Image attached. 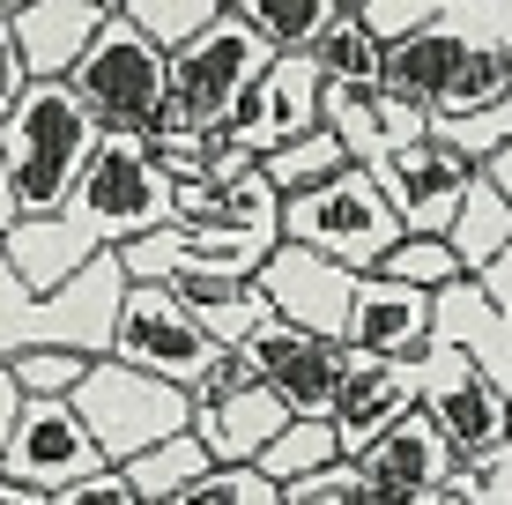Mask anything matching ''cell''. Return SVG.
I'll use <instances>...</instances> for the list:
<instances>
[{
  "mask_svg": "<svg viewBox=\"0 0 512 505\" xmlns=\"http://www.w3.org/2000/svg\"><path fill=\"white\" fill-rule=\"evenodd\" d=\"M446 246H453V260H461V275L475 283V275L490 268L505 246H512V208L498 201V186L475 171L468 179V194H461V208H453V223H446Z\"/></svg>",
  "mask_w": 512,
  "mask_h": 505,
  "instance_id": "obj_22",
  "label": "cell"
},
{
  "mask_svg": "<svg viewBox=\"0 0 512 505\" xmlns=\"http://www.w3.org/2000/svg\"><path fill=\"white\" fill-rule=\"evenodd\" d=\"M208 468H216V461L201 454V439H193V431H179V439L149 446L141 461H127L119 476H127V483H134V491L149 498V505H179L186 491H201V483H208Z\"/></svg>",
  "mask_w": 512,
  "mask_h": 505,
  "instance_id": "obj_23",
  "label": "cell"
},
{
  "mask_svg": "<svg viewBox=\"0 0 512 505\" xmlns=\"http://www.w3.org/2000/svg\"><path fill=\"white\" fill-rule=\"evenodd\" d=\"M401 238H409L401 216L386 208V194L364 171H334L327 186L282 201V246H305V253L334 260V268H349V275H372Z\"/></svg>",
  "mask_w": 512,
  "mask_h": 505,
  "instance_id": "obj_5",
  "label": "cell"
},
{
  "mask_svg": "<svg viewBox=\"0 0 512 505\" xmlns=\"http://www.w3.org/2000/svg\"><path fill=\"white\" fill-rule=\"evenodd\" d=\"M483 179L498 186V201L512 208V142H505V149H498V156H490V164H483Z\"/></svg>",
  "mask_w": 512,
  "mask_h": 505,
  "instance_id": "obj_42",
  "label": "cell"
},
{
  "mask_svg": "<svg viewBox=\"0 0 512 505\" xmlns=\"http://www.w3.org/2000/svg\"><path fill=\"white\" fill-rule=\"evenodd\" d=\"M275 52L260 45V30L238 15V0H223V15L201 30L186 52H171V104L164 127H223L231 104L268 75Z\"/></svg>",
  "mask_w": 512,
  "mask_h": 505,
  "instance_id": "obj_7",
  "label": "cell"
},
{
  "mask_svg": "<svg viewBox=\"0 0 512 505\" xmlns=\"http://www.w3.org/2000/svg\"><path fill=\"white\" fill-rule=\"evenodd\" d=\"M446 498H461V505H512V439L498 446V454L468 461L461 476H453V491H446Z\"/></svg>",
  "mask_w": 512,
  "mask_h": 505,
  "instance_id": "obj_34",
  "label": "cell"
},
{
  "mask_svg": "<svg viewBox=\"0 0 512 505\" xmlns=\"http://www.w3.org/2000/svg\"><path fill=\"white\" fill-rule=\"evenodd\" d=\"M498 97H512V60L490 38H468V52H461V67H453V90H446V104H438L431 119H461V112H483V104H498Z\"/></svg>",
  "mask_w": 512,
  "mask_h": 505,
  "instance_id": "obj_29",
  "label": "cell"
},
{
  "mask_svg": "<svg viewBox=\"0 0 512 505\" xmlns=\"http://www.w3.org/2000/svg\"><path fill=\"white\" fill-rule=\"evenodd\" d=\"M260 387L282 402L290 424H327L334 416V394H342V372H349V350L342 342H320V335H290V327H268L260 342H245Z\"/></svg>",
  "mask_w": 512,
  "mask_h": 505,
  "instance_id": "obj_12",
  "label": "cell"
},
{
  "mask_svg": "<svg viewBox=\"0 0 512 505\" xmlns=\"http://www.w3.org/2000/svg\"><path fill=\"white\" fill-rule=\"evenodd\" d=\"M67 90H75V104L90 112L97 134H156L164 127V104H171V60L112 8V23L75 60Z\"/></svg>",
  "mask_w": 512,
  "mask_h": 505,
  "instance_id": "obj_4",
  "label": "cell"
},
{
  "mask_svg": "<svg viewBox=\"0 0 512 505\" xmlns=\"http://www.w3.org/2000/svg\"><path fill=\"white\" fill-rule=\"evenodd\" d=\"M268 312L290 335H320V342H342V320H349V298H357V275L334 268V260L305 253V246H275L268 268L253 275Z\"/></svg>",
  "mask_w": 512,
  "mask_h": 505,
  "instance_id": "obj_13",
  "label": "cell"
},
{
  "mask_svg": "<svg viewBox=\"0 0 512 505\" xmlns=\"http://www.w3.org/2000/svg\"><path fill=\"white\" fill-rule=\"evenodd\" d=\"M312 505H349V498H312Z\"/></svg>",
  "mask_w": 512,
  "mask_h": 505,
  "instance_id": "obj_45",
  "label": "cell"
},
{
  "mask_svg": "<svg viewBox=\"0 0 512 505\" xmlns=\"http://www.w3.org/2000/svg\"><path fill=\"white\" fill-rule=\"evenodd\" d=\"M342 461V446H334V424H282L268 439V454H260L253 468L275 483V491H297V483H312L320 468Z\"/></svg>",
  "mask_w": 512,
  "mask_h": 505,
  "instance_id": "obj_26",
  "label": "cell"
},
{
  "mask_svg": "<svg viewBox=\"0 0 512 505\" xmlns=\"http://www.w3.org/2000/svg\"><path fill=\"white\" fill-rule=\"evenodd\" d=\"M0 505H45L38 491H23V483H0Z\"/></svg>",
  "mask_w": 512,
  "mask_h": 505,
  "instance_id": "obj_43",
  "label": "cell"
},
{
  "mask_svg": "<svg viewBox=\"0 0 512 505\" xmlns=\"http://www.w3.org/2000/svg\"><path fill=\"white\" fill-rule=\"evenodd\" d=\"M320 97H327V82H320V67H312V52L268 60V75L231 104L223 134L260 164L268 149H290V142H305V134H320Z\"/></svg>",
  "mask_w": 512,
  "mask_h": 505,
  "instance_id": "obj_11",
  "label": "cell"
},
{
  "mask_svg": "<svg viewBox=\"0 0 512 505\" xmlns=\"http://www.w3.org/2000/svg\"><path fill=\"white\" fill-rule=\"evenodd\" d=\"M253 379L260 372H253V357H245V350H216V357H208V372L193 379L186 402H231V394H245Z\"/></svg>",
  "mask_w": 512,
  "mask_h": 505,
  "instance_id": "obj_35",
  "label": "cell"
},
{
  "mask_svg": "<svg viewBox=\"0 0 512 505\" xmlns=\"http://www.w3.org/2000/svg\"><path fill=\"white\" fill-rule=\"evenodd\" d=\"M0 15H8V0H0Z\"/></svg>",
  "mask_w": 512,
  "mask_h": 505,
  "instance_id": "obj_46",
  "label": "cell"
},
{
  "mask_svg": "<svg viewBox=\"0 0 512 505\" xmlns=\"http://www.w3.org/2000/svg\"><path fill=\"white\" fill-rule=\"evenodd\" d=\"M67 409H75L82 431L97 439L104 468H127V461L149 454V446L179 439V431L193 424V402H186L179 387H164V379H141V372H127V364H112V357L90 364V379L67 394Z\"/></svg>",
  "mask_w": 512,
  "mask_h": 505,
  "instance_id": "obj_6",
  "label": "cell"
},
{
  "mask_svg": "<svg viewBox=\"0 0 512 505\" xmlns=\"http://www.w3.org/2000/svg\"><path fill=\"white\" fill-rule=\"evenodd\" d=\"M290 424V416H282V402L268 387H245V394H231V402H193V439H201V454L216 461V468H253L260 454H268V439L275 431Z\"/></svg>",
  "mask_w": 512,
  "mask_h": 505,
  "instance_id": "obj_20",
  "label": "cell"
},
{
  "mask_svg": "<svg viewBox=\"0 0 512 505\" xmlns=\"http://www.w3.org/2000/svg\"><path fill=\"white\" fill-rule=\"evenodd\" d=\"M30 90V75H23V52H15V38H8V15H0V119L15 112V97Z\"/></svg>",
  "mask_w": 512,
  "mask_h": 505,
  "instance_id": "obj_39",
  "label": "cell"
},
{
  "mask_svg": "<svg viewBox=\"0 0 512 505\" xmlns=\"http://www.w3.org/2000/svg\"><path fill=\"white\" fill-rule=\"evenodd\" d=\"M475 298H483V305H490V320H498L505 335H512V246L490 260L483 275H475Z\"/></svg>",
  "mask_w": 512,
  "mask_h": 505,
  "instance_id": "obj_38",
  "label": "cell"
},
{
  "mask_svg": "<svg viewBox=\"0 0 512 505\" xmlns=\"http://www.w3.org/2000/svg\"><path fill=\"white\" fill-rule=\"evenodd\" d=\"M312 67H320V82L327 90H379V67H386V52L364 38V23H357V8H334V23H327V38L312 45Z\"/></svg>",
  "mask_w": 512,
  "mask_h": 505,
  "instance_id": "obj_24",
  "label": "cell"
},
{
  "mask_svg": "<svg viewBox=\"0 0 512 505\" xmlns=\"http://www.w3.org/2000/svg\"><path fill=\"white\" fill-rule=\"evenodd\" d=\"M119 0H8V38L30 82H67Z\"/></svg>",
  "mask_w": 512,
  "mask_h": 505,
  "instance_id": "obj_15",
  "label": "cell"
},
{
  "mask_svg": "<svg viewBox=\"0 0 512 505\" xmlns=\"http://www.w3.org/2000/svg\"><path fill=\"white\" fill-rule=\"evenodd\" d=\"M216 342L201 335V320L156 283H127L119 298V320H112V364H127L141 379H164V387L193 394V379L208 372Z\"/></svg>",
  "mask_w": 512,
  "mask_h": 505,
  "instance_id": "obj_9",
  "label": "cell"
},
{
  "mask_svg": "<svg viewBox=\"0 0 512 505\" xmlns=\"http://www.w3.org/2000/svg\"><path fill=\"white\" fill-rule=\"evenodd\" d=\"M461 52H468V38L446 23V8H431V23H423L409 45L386 52L379 90H394L401 104H416V112L431 119L438 104H446V90H453V67H461Z\"/></svg>",
  "mask_w": 512,
  "mask_h": 505,
  "instance_id": "obj_21",
  "label": "cell"
},
{
  "mask_svg": "<svg viewBox=\"0 0 512 505\" xmlns=\"http://www.w3.org/2000/svg\"><path fill=\"white\" fill-rule=\"evenodd\" d=\"M372 275H386V283H401V290H423V298H438V290H453V283H468L461 275V260H453L446 238H401L394 253L379 260Z\"/></svg>",
  "mask_w": 512,
  "mask_h": 505,
  "instance_id": "obj_31",
  "label": "cell"
},
{
  "mask_svg": "<svg viewBox=\"0 0 512 505\" xmlns=\"http://www.w3.org/2000/svg\"><path fill=\"white\" fill-rule=\"evenodd\" d=\"M416 387H423L416 409L446 431V446L461 454V468L483 461V454H498V446L512 439V394H505L475 357L446 350V342H431V350L416 357Z\"/></svg>",
  "mask_w": 512,
  "mask_h": 505,
  "instance_id": "obj_8",
  "label": "cell"
},
{
  "mask_svg": "<svg viewBox=\"0 0 512 505\" xmlns=\"http://www.w3.org/2000/svg\"><path fill=\"white\" fill-rule=\"evenodd\" d=\"M216 505H282V491L260 468H208V483H201Z\"/></svg>",
  "mask_w": 512,
  "mask_h": 505,
  "instance_id": "obj_36",
  "label": "cell"
},
{
  "mask_svg": "<svg viewBox=\"0 0 512 505\" xmlns=\"http://www.w3.org/2000/svg\"><path fill=\"white\" fill-rule=\"evenodd\" d=\"M431 142L446 149V156H461L468 171H483L490 156L512 142V97L483 104V112H461V119H431Z\"/></svg>",
  "mask_w": 512,
  "mask_h": 505,
  "instance_id": "obj_30",
  "label": "cell"
},
{
  "mask_svg": "<svg viewBox=\"0 0 512 505\" xmlns=\"http://www.w3.org/2000/svg\"><path fill=\"white\" fill-rule=\"evenodd\" d=\"M119 15H127L141 38L171 60V52H186V45L223 15V0H119Z\"/></svg>",
  "mask_w": 512,
  "mask_h": 505,
  "instance_id": "obj_28",
  "label": "cell"
},
{
  "mask_svg": "<svg viewBox=\"0 0 512 505\" xmlns=\"http://www.w3.org/2000/svg\"><path fill=\"white\" fill-rule=\"evenodd\" d=\"M423 387H416V364H372V357H349L342 372V394H334V446H342V461H357L372 439L401 424V416H416Z\"/></svg>",
  "mask_w": 512,
  "mask_h": 505,
  "instance_id": "obj_17",
  "label": "cell"
},
{
  "mask_svg": "<svg viewBox=\"0 0 512 505\" xmlns=\"http://www.w3.org/2000/svg\"><path fill=\"white\" fill-rule=\"evenodd\" d=\"M334 8H342V0H238V15L260 30V45H268L275 60H297V52L320 45Z\"/></svg>",
  "mask_w": 512,
  "mask_h": 505,
  "instance_id": "obj_25",
  "label": "cell"
},
{
  "mask_svg": "<svg viewBox=\"0 0 512 505\" xmlns=\"http://www.w3.org/2000/svg\"><path fill=\"white\" fill-rule=\"evenodd\" d=\"M364 179L386 194V208L401 216L409 238H446V223H453V208H461L475 171L461 164V156H446L438 142H416V149L386 156L379 171H364Z\"/></svg>",
  "mask_w": 512,
  "mask_h": 505,
  "instance_id": "obj_14",
  "label": "cell"
},
{
  "mask_svg": "<svg viewBox=\"0 0 512 505\" xmlns=\"http://www.w3.org/2000/svg\"><path fill=\"white\" fill-rule=\"evenodd\" d=\"M90 149H97V127H90V112L75 104L67 82H30L15 97V112L0 119V164L15 179L23 223L60 216L75 179H82V164H90Z\"/></svg>",
  "mask_w": 512,
  "mask_h": 505,
  "instance_id": "obj_2",
  "label": "cell"
},
{
  "mask_svg": "<svg viewBox=\"0 0 512 505\" xmlns=\"http://www.w3.org/2000/svg\"><path fill=\"white\" fill-rule=\"evenodd\" d=\"M446 505H461V498H446Z\"/></svg>",
  "mask_w": 512,
  "mask_h": 505,
  "instance_id": "obj_47",
  "label": "cell"
},
{
  "mask_svg": "<svg viewBox=\"0 0 512 505\" xmlns=\"http://www.w3.org/2000/svg\"><path fill=\"white\" fill-rule=\"evenodd\" d=\"M357 8V23H364V38H372L379 52H394V45H409L423 23H431V0H349Z\"/></svg>",
  "mask_w": 512,
  "mask_h": 505,
  "instance_id": "obj_33",
  "label": "cell"
},
{
  "mask_svg": "<svg viewBox=\"0 0 512 505\" xmlns=\"http://www.w3.org/2000/svg\"><path fill=\"white\" fill-rule=\"evenodd\" d=\"M179 505H216V498H208V491H186V498H179Z\"/></svg>",
  "mask_w": 512,
  "mask_h": 505,
  "instance_id": "obj_44",
  "label": "cell"
},
{
  "mask_svg": "<svg viewBox=\"0 0 512 505\" xmlns=\"http://www.w3.org/2000/svg\"><path fill=\"white\" fill-rule=\"evenodd\" d=\"M127 298L119 253L90 260L60 290H23L15 268L0 260V364L23 350H75V357H112V320Z\"/></svg>",
  "mask_w": 512,
  "mask_h": 505,
  "instance_id": "obj_3",
  "label": "cell"
},
{
  "mask_svg": "<svg viewBox=\"0 0 512 505\" xmlns=\"http://www.w3.org/2000/svg\"><path fill=\"white\" fill-rule=\"evenodd\" d=\"M334 171H357V164L342 156V142H334L327 127L305 134V142H290V149H268V156H260V179H268L282 201H290V194H312V186H327Z\"/></svg>",
  "mask_w": 512,
  "mask_h": 505,
  "instance_id": "obj_27",
  "label": "cell"
},
{
  "mask_svg": "<svg viewBox=\"0 0 512 505\" xmlns=\"http://www.w3.org/2000/svg\"><path fill=\"white\" fill-rule=\"evenodd\" d=\"M171 194L179 186L156 171V156L141 134H97L90 164H82L75 194L60 216L45 223H15L0 260L15 268L23 290H60L67 275H82L104 253H127L141 238L171 231Z\"/></svg>",
  "mask_w": 512,
  "mask_h": 505,
  "instance_id": "obj_1",
  "label": "cell"
},
{
  "mask_svg": "<svg viewBox=\"0 0 512 505\" xmlns=\"http://www.w3.org/2000/svg\"><path fill=\"white\" fill-rule=\"evenodd\" d=\"M342 350L372 357V364H416L431 350V298L386 283V275H357V298H349V320H342Z\"/></svg>",
  "mask_w": 512,
  "mask_h": 505,
  "instance_id": "obj_16",
  "label": "cell"
},
{
  "mask_svg": "<svg viewBox=\"0 0 512 505\" xmlns=\"http://www.w3.org/2000/svg\"><path fill=\"white\" fill-rule=\"evenodd\" d=\"M171 223L179 231H208V238H253V231H282V194L253 171L223 186H179L171 194Z\"/></svg>",
  "mask_w": 512,
  "mask_h": 505,
  "instance_id": "obj_19",
  "label": "cell"
},
{
  "mask_svg": "<svg viewBox=\"0 0 512 505\" xmlns=\"http://www.w3.org/2000/svg\"><path fill=\"white\" fill-rule=\"evenodd\" d=\"M357 476H372V483H394V491H423V498H446L453 491V476H461V454L446 446V431L431 424V416H401L386 439H372L357 454Z\"/></svg>",
  "mask_w": 512,
  "mask_h": 505,
  "instance_id": "obj_18",
  "label": "cell"
},
{
  "mask_svg": "<svg viewBox=\"0 0 512 505\" xmlns=\"http://www.w3.org/2000/svg\"><path fill=\"white\" fill-rule=\"evenodd\" d=\"M15 223H23V201H15V179H8V164H0V246H8Z\"/></svg>",
  "mask_w": 512,
  "mask_h": 505,
  "instance_id": "obj_41",
  "label": "cell"
},
{
  "mask_svg": "<svg viewBox=\"0 0 512 505\" xmlns=\"http://www.w3.org/2000/svg\"><path fill=\"white\" fill-rule=\"evenodd\" d=\"M97 468H104V454H97V439L82 431V416L67 402H23L8 446H0V483H23V491H38V498L97 476Z\"/></svg>",
  "mask_w": 512,
  "mask_h": 505,
  "instance_id": "obj_10",
  "label": "cell"
},
{
  "mask_svg": "<svg viewBox=\"0 0 512 505\" xmlns=\"http://www.w3.org/2000/svg\"><path fill=\"white\" fill-rule=\"evenodd\" d=\"M15 416H23V394H15V379H8V364H0V446H8V431H15Z\"/></svg>",
  "mask_w": 512,
  "mask_h": 505,
  "instance_id": "obj_40",
  "label": "cell"
},
{
  "mask_svg": "<svg viewBox=\"0 0 512 505\" xmlns=\"http://www.w3.org/2000/svg\"><path fill=\"white\" fill-rule=\"evenodd\" d=\"M90 364L97 357H75V350H23V357H8V379L23 402H67L90 379Z\"/></svg>",
  "mask_w": 512,
  "mask_h": 505,
  "instance_id": "obj_32",
  "label": "cell"
},
{
  "mask_svg": "<svg viewBox=\"0 0 512 505\" xmlns=\"http://www.w3.org/2000/svg\"><path fill=\"white\" fill-rule=\"evenodd\" d=\"M45 505H149L134 491L127 476H119V468H97V476H82V483H67V491H52Z\"/></svg>",
  "mask_w": 512,
  "mask_h": 505,
  "instance_id": "obj_37",
  "label": "cell"
}]
</instances>
